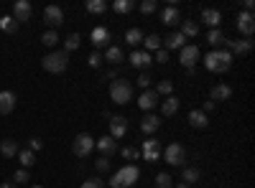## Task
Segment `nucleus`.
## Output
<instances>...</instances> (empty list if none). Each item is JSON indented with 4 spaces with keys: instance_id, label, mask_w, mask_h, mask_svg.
Segmentation results:
<instances>
[{
    "instance_id": "1",
    "label": "nucleus",
    "mask_w": 255,
    "mask_h": 188,
    "mask_svg": "<svg viewBox=\"0 0 255 188\" xmlns=\"http://www.w3.org/2000/svg\"><path fill=\"white\" fill-rule=\"evenodd\" d=\"M204 66L209 69V72H217V74H224L227 69L232 66V54L227 48H220V51H209L204 56Z\"/></svg>"
},
{
    "instance_id": "2",
    "label": "nucleus",
    "mask_w": 255,
    "mask_h": 188,
    "mask_svg": "<svg viewBox=\"0 0 255 188\" xmlns=\"http://www.w3.org/2000/svg\"><path fill=\"white\" fill-rule=\"evenodd\" d=\"M141 171L135 165H123L120 171H115L110 178V188H130L133 183H138Z\"/></svg>"
},
{
    "instance_id": "3",
    "label": "nucleus",
    "mask_w": 255,
    "mask_h": 188,
    "mask_svg": "<svg viewBox=\"0 0 255 188\" xmlns=\"http://www.w3.org/2000/svg\"><path fill=\"white\" fill-rule=\"evenodd\" d=\"M110 100L115 104H128L133 100V84L128 79H115L110 82Z\"/></svg>"
},
{
    "instance_id": "4",
    "label": "nucleus",
    "mask_w": 255,
    "mask_h": 188,
    "mask_svg": "<svg viewBox=\"0 0 255 188\" xmlns=\"http://www.w3.org/2000/svg\"><path fill=\"white\" fill-rule=\"evenodd\" d=\"M41 66L51 74H62V72H66V66H69V54L66 51H51L41 58Z\"/></svg>"
},
{
    "instance_id": "5",
    "label": "nucleus",
    "mask_w": 255,
    "mask_h": 188,
    "mask_svg": "<svg viewBox=\"0 0 255 188\" xmlns=\"http://www.w3.org/2000/svg\"><path fill=\"white\" fill-rule=\"evenodd\" d=\"M72 150H74L77 158H87V155L95 150V137H92V135H87V132H80V135L74 137Z\"/></svg>"
},
{
    "instance_id": "6",
    "label": "nucleus",
    "mask_w": 255,
    "mask_h": 188,
    "mask_svg": "<svg viewBox=\"0 0 255 188\" xmlns=\"http://www.w3.org/2000/svg\"><path fill=\"white\" fill-rule=\"evenodd\" d=\"M163 158H166V163L174 165V168L184 165V163H186V150H184V145H181V143H171L169 147H166Z\"/></svg>"
},
{
    "instance_id": "7",
    "label": "nucleus",
    "mask_w": 255,
    "mask_h": 188,
    "mask_svg": "<svg viewBox=\"0 0 255 188\" xmlns=\"http://www.w3.org/2000/svg\"><path fill=\"white\" fill-rule=\"evenodd\" d=\"M44 23L48 26V31H56V28L64 23V11H62L59 5H46V11H44Z\"/></svg>"
},
{
    "instance_id": "8",
    "label": "nucleus",
    "mask_w": 255,
    "mask_h": 188,
    "mask_svg": "<svg viewBox=\"0 0 255 188\" xmlns=\"http://www.w3.org/2000/svg\"><path fill=\"white\" fill-rule=\"evenodd\" d=\"M179 61L186 69H194V64L199 61V46H184L181 54H179Z\"/></svg>"
},
{
    "instance_id": "9",
    "label": "nucleus",
    "mask_w": 255,
    "mask_h": 188,
    "mask_svg": "<svg viewBox=\"0 0 255 188\" xmlns=\"http://www.w3.org/2000/svg\"><path fill=\"white\" fill-rule=\"evenodd\" d=\"M31 15H33V8L28 0H16V5H13V18H16V23L18 21H31Z\"/></svg>"
},
{
    "instance_id": "10",
    "label": "nucleus",
    "mask_w": 255,
    "mask_h": 188,
    "mask_svg": "<svg viewBox=\"0 0 255 188\" xmlns=\"http://www.w3.org/2000/svg\"><path fill=\"white\" fill-rule=\"evenodd\" d=\"M238 31L242 36H253V31H255V18H253V13H248V11L238 13Z\"/></svg>"
},
{
    "instance_id": "11",
    "label": "nucleus",
    "mask_w": 255,
    "mask_h": 188,
    "mask_svg": "<svg viewBox=\"0 0 255 188\" xmlns=\"http://www.w3.org/2000/svg\"><path fill=\"white\" fill-rule=\"evenodd\" d=\"M90 38H92V46L95 48H102V46H107V43L112 41V36H110V31H107L105 26H97L95 31L90 33Z\"/></svg>"
},
{
    "instance_id": "12",
    "label": "nucleus",
    "mask_w": 255,
    "mask_h": 188,
    "mask_svg": "<svg viewBox=\"0 0 255 188\" xmlns=\"http://www.w3.org/2000/svg\"><path fill=\"white\" fill-rule=\"evenodd\" d=\"M156 104H159V94H156V89H145V92L138 97V107L145 110V112H151Z\"/></svg>"
},
{
    "instance_id": "13",
    "label": "nucleus",
    "mask_w": 255,
    "mask_h": 188,
    "mask_svg": "<svg viewBox=\"0 0 255 188\" xmlns=\"http://www.w3.org/2000/svg\"><path fill=\"white\" fill-rule=\"evenodd\" d=\"M125 132H128V120L125 117H112L110 120V137L112 140H120Z\"/></svg>"
},
{
    "instance_id": "14",
    "label": "nucleus",
    "mask_w": 255,
    "mask_h": 188,
    "mask_svg": "<svg viewBox=\"0 0 255 188\" xmlns=\"http://www.w3.org/2000/svg\"><path fill=\"white\" fill-rule=\"evenodd\" d=\"M95 147H97V150H100L105 158H110V155L117 150V143L112 140L110 135H105V137H100V140H95Z\"/></svg>"
},
{
    "instance_id": "15",
    "label": "nucleus",
    "mask_w": 255,
    "mask_h": 188,
    "mask_svg": "<svg viewBox=\"0 0 255 188\" xmlns=\"http://www.w3.org/2000/svg\"><path fill=\"white\" fill-rule=\"evenodd\" d=\"M202 21L207 23L209 28H220V23H222V13L217 11V8H204V11H202Z\"/></svg>"
},
{
    "instance_id": "16",
    "label": "nucleus",
    "mask_w": 255,
    "mask_h": 188,
    "mask_svg": "<svg viewBox=\"0 0 255 188\" xmlns=\"http://www.w3.org/2000/svg\"><path fill=\"white\" fill-rule=\"evenodd\" d=\"M16 110V94L13 92H0V115H11Z\"/></svg>"
},
{
    "instance_id": "17",
    "label": "nucleus",
    "mask_w": 255,
    "mask_h": 188,
    "mask_svg": "<svg viewBox=\"0 0 255 188\" xmlns=\"http://www.w3.org/2000/svg\"><path fill=\"white\" fill-rule=\"evenodd\" d=\"M224 46H227V51L235 56V54H248L253 48V41H248V38H245V41H224Z\"/></svg>"
},
{
    "instance_id": "18",
    "label": "nucleus",
    "mask_w": 255,
    "mask_h": 188,
    "mask_svg": "<svg viewBox=\"0 0 255 188\" xmlns=\"http://www.w3.org/2000/svg\"><path fill=\"white\" fill-rule=\"evenodd\" d=\"M159 125H161L159 115H145L143 120H141V130H143L145 135H153L156 130H159Z\"/></svg>"
},
{
    "instance_id": "19",
    "label": "nucleus",
    "mask_w": 255,
    "mask_h": 188,
    "mask_svg": "<svg viewBox=\"0 0 255 188\" xmlns=\"http://www.w3.org/2000/svg\"><path fill=\"white\" fill-rule=\"evenodd\" d=\"M130 64H133L135 69H148V66L153 64V58L145 54V51H133V54H130Z\"/></svg>"
},
{
    "instance_id": "20",
    "label": "nucleus",
    "mask_w": 255,
    "mask_h": 188,
    "mask_svg": "<svg viewBox=\"0 0 255 188\" xmlns=\"http://www.w3.org/2000/svg\"><path fill=\"white\" fill-rule=\"evenodd\" d=\"M161 21H163L166 26H176V23L181 21V15H179V8H174V5L163 8V11H161Z\"/></svg>"
},
{
    "instance_id": "21",
    "label": "nucleus",
    "mask_w": 255,
    "mask_h": 188,
    "mask_svg": "<svg viewBox=\"0 0 255 188\" xmlns=\"http://www.w3.org/2000/svg\"><path fill=\"white\" fill-rule=\"evenodd\" d=\"M199 178H202V171L199 168H184V173H181V183L186 186H194V183H199Z\"/></svg>"
},
{
    "instance_id": "22",
    "label": "nucleus",
    "mask_w": 255,
    "mask_h": 188,
    "mask_svg": "<svg viewBox=\"0 0 255 188\" xmlns=\"http://www.w3.org/2000/svg\"><path fill=\"white\" fill-rule=\"evenodd\" d=\"M232 97V89L227 84H217L212 89V102H224V100H230Z\"/></svg>"
},
{
    "instance_id": "23",
    "label": "nucleus",
    "mask_w": 255,
    "mask_h": 188,
    "mask_svg": "<svg viewBox=\"0 0 255 188\" xmlns=\"http://www.w3.org/2000/svg\"><path fill=\"white\" fill-rule=\"evenodd\" d=\"M189 122H191V127H199V130H204V127L209 125L207 115H204L202 110H191V112H189Z\"/></svg>"
},
{
    "instance_id": "24",
    "label": "nucleus",
    "mask_w": 255,
    "mask_h": 188,
    "mask_svg": "<svg viewBox=\"0 0 255 188\" xmlns=\"http://www.w3.org/2000/svg\"><path fill=\"white\" fill-rule=\"evenodd\" d=\"M0 153H3L5 158H16V155L21 153V150H18V143L13 140V137H8V140H3V143H0Z\"/></svg>"
},
{
    "instance_id": "25",
    "label": "nucleus",
    "mask_w": 255,
    "mask_h": 188,
    "mask_svg": "<svg viewBox=\"0 0 255 188\" xmlns=\"http://www.w3.org/2000/svg\"><path fill=\"white\" fill-rule=\"evenodd\" d=\"M184 41H186V38L181 36V33H169V36H166V48H163V51H169V48H184Z\"/></svg>"
},
{
    "instance_id": "26",
    "label": "nucleus",
    "mask_w": 255,
    "mask_h": 188,
    "mask_svg": "<svg viewBox=\"0 0 255 188\" xmlns=\"http://www.w3.org/2000/svg\"><path fill=\"white\" fill-rule=\"evenodd\" d=\"M179 100H176V97H169V100H166L163 104H161V112H163V117H171V115H176L179 112Z\"/></svg>"
},
{
    "instance_id": "27",
    "label": "nucleus",
    "mask_w": 255,
    "mask_h": 188,
    "mask_svg": "<svg viewBox=\"0 0 255 188\" xmlns=\"http://www.w3.org/2000/svg\"><path fill=\"white\" fill-rule=\"evenodd\" d=\"M105 58H107V61H110V64H120L123 61V48L120 46H107V51H105Z\"/></svg>"
},
{
    "instance_id": "28",
    "label": "nucleus",
    "mask_w": 255,
    "mask_h": 188,
    "mask_svg": "<svg viewBox=\"0 0 255 188\" xmlns=\"http://www.w3.org/2000/svg\"><path fill=\"white\" fill-rule=\"evenodd\" d=\"M184 38H194L199 33V26L194 23V21H181V31H179Z\"/></svg>"
},
{
    "instance_id": "29",
    "label": "nucleus",
    "mask_w": 255,
    "mask_h": 188,
    "mask_svg": "<svg viewBox=\"0 0 255 188\" xmlns=\"http://www.w3.org/2000/svg\"><path fill=\"white\" fill-rule=\"evenodd\" d=\"M143 31L141 28H130V31L125 33V43H130V46H138V43H143Z\"/></svg>"
},
{
    "instance_id": "30",
    "label": "nucleus",
    "mask_w": 255,
    "mask_h": 188,
    "mask_svg": "<svg viewBox=\"0 0 255 188\" xmlns=\"http://www.w3.org/2000/svg\"><path fill=\"white\" fill-rule=\"evenodd\" d=\"M224 41H227V38L222 36L220 28H212V31L207 33V43H212V46H224Z\"/></svg>"
},
{
    "instance_id": "31",
    "label": "nucleus",
    "mask_w": 255,
    "mask_h": 188,
    "mask_svg": "<svg viewBox=\"0 0 255 188\" xmlns=\"http://www.w3.org/2000/svg\"><path fill=\"white\" fill-rule=\"evenodd\" d=\"M18 163H21L26 171H28V168L36 163V153H31V150H21V153H18Z\"/></svg>"
},
{
    "instance_id": "32",
    "label": "nucleus",
    "mask_w": 255,
    "mask_h": 188,
    "mask_svg": "<svg viewBox=\"0 0 255 188\" xmlns=\"http://www.w3.org/2000/svg\"><path fill=\"white\" fill-rule=\"evenodd\" d=\"M133 8H135L133 0H115V3H112V11L115 13H130Z\"/></svg>"
},
{
    "instance_id": "33",
    "label": "nucleus",
    "mask_w": 255,
    "mask_h": 188,
    "mask_svg": "<svg viewBox=\"0 0 255 188\" xmlns=\"http://www.w3.org/2000/svg\"><path fill=\"white\" fill-rule=\"evenodd\" d=\"M0 28H3L5 33H16L18 31V23H16L13 15H5V18H0Z\"/></svg>"
},
{
    "instance_id": "34",
    "label": "nucleus",
    "mask_w": 255,
    "mask_h": 188,
    "mask_svg": "<svg viewBox=\"0 0 255 188\" xmlns=\"http://www.w3.org/2000/svg\"><path fill=\"white\" fill-rule=\"evenodd\" d=\"M87 11L100 15V13H105V11H107V3H105V0H87Z\"/></svg>"
},
{
    "instance_id": "35",
    "label": "nucleus",
    "mask_w": 255,
    "mask_h": 188,
    "mask_svg": "<svg viewBox=\"0 0 255 188\" xmlns=\"http://www.w3.org/2000/svg\"><path fill=\"white\" fill-rule=\"evenodd\" d=\"M80 43H82L80 33H72V36L64 41V51H66V54H69V51H77V48H80Z\"/></svg>"
},
{
    "instance_id": "36",
    "label": "nucleus",
    "mask_w": 255,
    "mask_h": 188,
    "mask_svg": "<svg viewBox=\"0 0 255 188\" xmlns=\"http://www.w3.org/2000/svg\"><path fill=\"white\" fill-rule=\"evenodd\" d=\"M41 43L48 46V48H54V46L59 43V33H56V31H46V33L41 36Z\"/></svg>"
},
{
    "instance_id": "37",
    "label": "nucleus",
    "mask_w": 255,
    "mask_h": 188,
    "mask_svg": "<svg viewBox=\"0 0 255 188\" xmlns=\"http://www.w3.org/2000/svg\"><path fill=\"white\" fill-rule=\"evenodd\" d=\"M143 43H145L148 51H159V48H161V38L159 36H148V38H143Z\"/></svg>"
},
{
    "instance_id": "38",
    "label": "nucleus",
    "mask_w": 255,
    "mask_h": 188,
    "mask_svg": "<svg viewBox=\"0 0 255 188\" xmlns=\"http://www.w3.org/2000/svg\"><path fill=\"white\" fill-rule=\"evenodd\" d=\"M171 175L169 173H159V175H156V186H159V188H171Z\"/></svg>"
},
{
    "instance_id": "39",
    "label": "nucleus",
    "mask_w": 255,
    "mask_h": 188,
    "mask_svg": "<svg viewBox=\"0 0 255 188\" xmlns=\"http://www.w3.org/2000/svg\"><path fill=\"white\" fill-rule=\"evenodd\" d=\"M156 8H159V3H156V0H143L141 3V13H145V15H151Z\"/></svg>"
},
{
    "instance_id": "40",
    "label": "nucleus",
    "mask_w": 255,
    "mask_h": 188,
    "mask_svg": "<svg viewBox=\"0 0 255 188\" xmlns=\"http://www.w3.org/2000/svg\"><path fill=\"white\" fill-rule=\"evenodd\" d=\"M174 92V84L169 82V79H163V82L159 84V89H156V94H166V97H169Z\"/></svg>"
},
{
    "instance_id": "41",
    "label": "nucleus",
    "mask_w": 255,
    "mask_h": 188,
    "mask_svg": "<svg viewBox=\"0 0 255 188\" xmlns=\"http://www.w3.org/2000/svg\"><path fill=\"white\" fill-rule=\"evenodd\" d=\"M95 165H97V171H100V173H107V171H110V158H105V155L97 158Z\"/></svg>"
},
{
    "instance_id": "42",
    "label": "nucleus",
    "mask_w": 255,
    "mask_h": 188,
    "mask_svg": "<svg viewBox=\"0 0 255 188\" xmlns=\"http://www.w3.org/2000/svg\"><path fill=\"white\" fill-rule=\"evenodd\" d=\"M41 147H44V140H41V137H31V140H28V150H31V153H38Z\"/></svg>"
},
{
    "instance_id": "43",
    "label": "nucleus",
    "mask_w": 255,
    "mask_h": 188,
    "mask_svg": "<svg viewBox=\"0 0 255 188\" xmlns=\"http://www.w3.org/2000/svg\"><path fill=\"white\" fill-rule=\"evenodd\" d=\"M28 181V171L26 168H21V171H16V175H13V183L18 186V183H26Z\"/></svg>"
},
{
    "instance_id": "44",
    "label": "nucleus",
    "mask_w": 255,
    "mask_h": 188,
    "mask_svg": "<svg viewBox=\"0 0 255 188\" xmlns=\"http://www.w3.org/2000/svg\"><path fill=\"white\" fill-rule=\"evenodd\" d=\"M82 188H105V183L100 181V178H90V181H84Z\"/></svg>"
},
{
    "instance_id": "45",
    "label": "nucleus",
    "mask_w": 255,
    "mask_h": 188,
    "mask_svg": "<svg viewBox=\"0 0 255 188\" xmlns=\"http://www.w3.org/2000/svg\"><path fill=\"white\" fill-rule=\"evenodd\" d=\"M87 64H90L92 69H97V66H100V64H102V56H100V54H97V51H95V54H90V58H87Z\"/></svg>"
},
{
    "instance_id": "46",
    "label": "nucleus",
    "mask_w": 255,
    "mask_h": 188,
    "mask_svg": "<svg viewBox=\"0 0 255 188\" xmlns=\"http://www.w3.org/2000/svg\"><path fill=\"white\" fill-rule=\"evenodd\" d=\"M148 150H159V140H153V137H148V140L143 143V153H148Z\"/></svg>"
},
{
    "instance_id": "47",
    "label": "nucleus",
    "mask_w": 255,
    "mask_h": 188,
    "mask_svg": "<svg viewBox=\"0 0 255 188\" xmlns=\"http://www.w3.org/2000/svg\"><path fill=\"white\" fill-rule=\"evenodd\" d=\"M123 158H125V160H133V158H141V153L135 150V147H125V150H123Z\"/></svg>"
},
{
    "instance_id": "48",
    "label": "nucleus",
    "mask_w": 255,
    "mask_h": 188,
    "mask_svg": "<svg viewBox=\"0 0 255 188\" xmlns=\"http://www.w3.org/2000/svg\"><path fill=\"white\" fill-rule=\"evenodd\" d=\"M153 61L166 64V61H169V51H163V48H159V51H156V58H153Z\"/></svg>"
},
{
    "instance_id": "49",
    "label": "nucleus",
    "mask_w": 255,
    "mask_h": 188,
    "mask_svg": "<svg viewBox=\"0 0 255 188\" xmlns=\"http://www.w3.org/2000/svg\"><path fill=\"white\" fill-rule=\"evenodd\" d=\"M138 87H141V89H148V87H151V76H148V74H141V76H138Z\"/></svg>"
},
{
    "instance_id": "50",
    "label": "nucleus",
    "mask_w": 255,
    "mask_h": 188,
    "mask_svg": "<svg viewBox=\"0 0 255 188\" xmlns=\"http://www.w3.org/2000/svg\"><path fill=\"white\" fill-rule=\"evenodd\" d=\"M159 155H161V147H159V150H148V153H143V158H145V160H159Z\"/></svg>"
},
{
    "instance_id": "51",
    "label": "nucleus",
    "mask_w": 255,
    "mask_h": 188,
    "mask_svg": "<svg viewBox=\"0 0 255 188\" xmlns=\"http://www.w3.org/2000/svg\"><path fill=\"white\" fill-rule=\"evenodd\" d=\"M212 110H214V102H212V100H209V102H204V107H202V112H204V115H207V112H212Z\"/></svg>"
},
{
    "instance_id": "52",
    "label": "nucleus",
    "mask_w": 255,
    "mask_h": 188,
    "mask_svg": "<svg viewBox=\"0 0 255 188\" xmlns=\"http://www.w3.org/2000/svg\"><path fill=\"white\" fill-rule=\"evenodd\" d=\"M253 8H255V3H253V0H245V11H248V13H253Z\"/></svg>"
},
{
    "instance_id": "53",
    "label": "nucleus",
    "mask_w": 255,
    "mask_h": 188,
    "mask_svg": "<svg viewBox=\"0 0 255 188\" xmlns=\"http://www.w3.org/2000/svg\"><path fill=\"white\" fill-rule=\"evenodd\" d=\"M0 188H18L16 183H0Z\"/></svg>"
},
{
    "instance_id": "54",
    "label": "nucleus",
    "mask_w": 255,
    "mask_h": 188,
    "mask_svg": "<svg viewBox=\"0 0 255 188\" xmlns=\"http://www.w3.org/2000/svg\"><path fill=\"white\" fill-rule=\"evenodd\" d=\"M176 188H191V186H186V183H179V186H176Z\"/></svg>"
},
{
    "instance_id": "55",
    "label": "nucleus",
    "mask_w": 255,
    "mask_h": 188,
    "mask_svg": "<svg viewBox=\"0 0 255 188\" xmlns=\"http://www.w3.org/2000/svg\"><path fill=\"white\" fill-rule=\"evenodd\" d=\"M31 188H41V186H31Z\"/></svg>"
}]
</instances>
